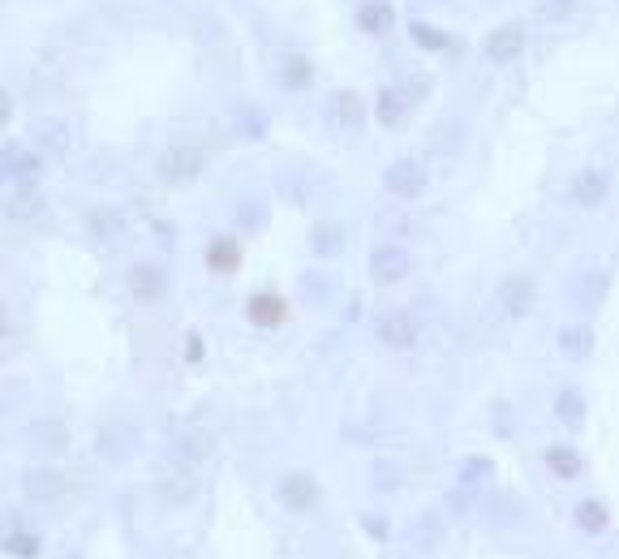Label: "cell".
I'll use <instances>...</instances> for the list:
<instances>
[{"label":"cell","instance_id":"23","mask_svg":"<svg viewBox=\"0 0 619 559\" xmlns=\"http://www.w3.org/2000/svg\"><path fill=\"white\" fill-rule=\"evenodd\" d=\"M559 353H564L568 362H585V357L594 353V327L589 323H568L564 332H559Z\"/></svg>","mask_w":619,"mask_h":559},{"label":"cell","instance_id":"36","mask_svg":"<svg viewBox=\"0 0 619 559\" xmlns=\"http://www.w3.org/2000/svg\"><path fill=\"white\" fill-rule=\"evenodd\" d=\"M430 86H435V82H430L426 74H409L405 82H400V95L409 99V108H417V104H422V99L430 95Z\"/></svg>","mask_w":619,"mask_h":559},{"label":"cell","instance_id":"37","mask_svg":"<svg viewBox=\"0 0 619 559\" xmlns=\"http://www.w3.org/2000/svg\"><path fill=\"white\" fill-rule=\"evenodd\" d=\"M602 293H607V276H589V280L577 284V301H581V306H598Z\"/></svg>","mask_w":619,"mask_h":559},{"label":"cell","instance_id":"19","mask_svg":"<svg viewBox=\"0 0 619 559\" xmlns=\"http://www.w3.org/2000/svg\"><path fill=\"white\" fill-rule=\"evenodd\" d=\"M409 39H413V48L417 52H426V56H443V52H456V39L448 31H439L435 22H426V18H413L409 26Z\"/></svg>","mask_w":619,"mask_h":559},{"label":"cell","instance_id":"32","mask_svg":"<svg viewBox=\"0 0 619 559\" xmlns=\"http://www.w3.org/2000/svg\"><path fill=\"white\" fill-rule=\"evenodd\" d=\"M237 134L258 142V138L267 134V112H263V108H254V104H246V108L237 112Z\"/></svg>","mask_w":619,"mask_h":559},{"label":"cell","instance_id":"17","mask_svg":"<svg viewBox=\"0 0 619 559\" xmlns=\"http://www.w3.org/2000/svg\"><path fill=\"white\" fill-rule=\"evenodd\" d=\"M344 250H349V228H344L340 220H323L310 228V254L323 258V263H331V258H340Z\"/></svg>","mask_w":619,"mask_h":559},{"label":"cell","instance_id":"22","mask_svg":"<svg viewBox=\"0 0 619 559\" xmlns=\"http://www.w3.org/2000/svg\"><path fill=\"white\" fill-rule=\"evenodd\" d=\"M39 168H43V155L35 147H22V142H13V147L0 151V172H9V177H18V181L39 177Z\"/></svg>","mask_w":619,"mask_h":559},{"label":"cell","instance_id":"16","mask_svg":"<svg viewBox=\"0 0 619 559\" xmlns=\"http://www.w3.org/2000/svg\"><path fill=\"white\" fill-rule=\"evenodd\" d=\"M26 443H31L35 452L43 456H56L69 448V426L61 418H35L31 426H26Z\"/></svg>","mask_w":619,"mask_h":559},{"label":"cell","instance_id":"41","mask_svg":"<svg viewBox=\"0 0 619 559\" xmlns=\"http://www.w3.org/2000/svg\"><path fill=\"white\" fill-rule=\"evenodd\" d=\"M13 108H18V104H13V95L5 91V86H0V129L13 121Z\"/></svg>","mask_w":619,"mask_h":559},{"label":"cell","instance_id":"25","mask_svg":"<svg viewBox=\"0 0 619 559\" xmlns=\"http://www.w3.org/2000/svg\"><path fill=\"white\" fill-rule=\"evenodd\" d=\"M585 413H589V405H585L581 387H559L555 392V418L568 430H577V426H585Z\"/></svg>","mask_w":619,"mask_h":559},{"label":"cell","instance_id":"5","mask_svg":"<svg viewBox=\"0 0 619 559\" xmlns=\"http://www.w3.org/2000/svg\"><path fill=\"white\" fill-rule=\"evenodd\" d=\"M499 310L508 314V319H529L538 306V284L534 276H525V271H512V276L499 280Z\"/></svg>","mask_w":619,"mask_h":559},{"label":"cell","instance_id":"42","mask_svg":"<svg viewBox=\"0 0 619 559\" xmlns=\"http://www.w3.org/2000/svg\"><path fill=\"white\" fill-rule=\"evenodd\" d=\"M366 534H374V538H387V521H383V516H379V521H374V516H366Z\"/></svg>","mask_w":619,"mask_h":559},{"label":"cell","instance_id":"11","mask_svg":"<svg viewBox=\"0 0 619 559\" xmlns=\"http://www.w3.org/2000/svg\"><path fill=\"white\" fill-rule=\"evenodd\" d=\"M125 289L134 301H142V306H155V301H164V293H168V271L160 263H134L125 276Z\"/></svg>","mask_w":619,"mask_h":559},{"label":"cell","instance_id":"14","mask_svg":"<svg viewBox=\"0 0 619 559\" xmlns=\"http://www.w3.org/2000/svg\"><path fill=\"white\" fill-rule=\"evenodd\" d=\"M353 22H357V31L370 35V39H387L396 31V5L392 0H362V5L353 9Z\"/></svg>","mask_w":619,"mask_h":559},{"label":"cell","instance_id":"40","mask_svg":"<svg viewBox=\"0 0 619 559\" xmlns=\"http://www.w3.org/2000/svg\"><path fill=\"white\" fill-rule=\"evenodd\" d=\"M443 504H448V512H452V516H465V512L473 508V504H469V491H465V486H456V491H452L448 499H443Z\"/></svg>","mask_w":619,"mask_h":559},{"label":"cell","instance_id":"30","mask_svg":"<svg viewBox=\"0 0 619 559\" xmlns=\"http://www.w3.org/2000/svg\"><path fill=\"white\" fill-rule=\"evenodd\" d=\"M241 263V241L237 237H215L207 246V267L211 271H233Z\"/></svg>","mask_w":619,"mask_h":559},{"label":"cell","instance_id":"9","mask_svg":"<svg viewBox=\"0 0 619 559\" xmlns=\"http://www.w3.org/2000/svg\"><path fill=\"white\" fill-rule=\"evenodd\" d=\"M366 99L357 95V91H349V86H344V91H331V99H327V121L340 129V134H362L366 129Z\"/></svg>","mask_w":619,"mask_h":559},{"label":"cell","instance_id":"18","mask_svg":"<svg viewBox=\"0 0 619 559\" xmlns=\"http://www.w3.org/2000/svg\"><path fill=\"white\" fill-rule=\"evenodd\" d=\"M409 99L400 95V86H379L374 91V121H379L383 129H405L409 121Z\"/></svg>","mask_w":619,"mask_h":559},{"label":"cell","instance_id":"26","mask_svg":"<svg viewBox=\"0 0 619 559\" xmlns=\"http://www.w3.org/2000/svg\"><path fill=\"white\" fill-rule=\"evenodd\" d=\"M246 319L254 327H280L284 323V301L276 293H254L246 301Z\"/></svg>","mask_w":619,"mask_h":559},{"label":"cell","instance_id":"28","mask_svg":"<svg viewBox=\"0 0 619 559\" xmlns=\"http://www.w3.org/2000/svg\"><path fill=\"white\" fill-rule=\"evenodd\" d=\"M39 211H43V198L35 194V185H31V181H22V185H18V194H13L9 203H5V215H9V220H35Z\"/></svg>","mask_w":619,"mask_h":559},{"label":"cell","instance_id":"24","mask_svg":"<svg viewBox=\"0 0 619 559\" xmlns=\"http://www.w3.org/2000/svg\"><path fill=\"white\" fill-rule=\"evenodd\" d=\"M546 469H551L555 478L572 482V478H581L585 473V461H581V452L572 448V443H551V448H546Z\"/></svg>","mask_w":619,"mask_h":559},{"label":"cell","instance_id":"29","mask_svg":"<svg viewBox=\"0 0 619 559\" xmlns=\"http://www.w3.org/2000/svg\"><path fill=\"white\" fill-rule=\"evenodd\" d=\"M211 456V435L207 430H185V435L177 439V461L181 465H198Z\"/></svg>","mask_w":619,"mask_h":559},{"label":"cell","instance_id":"33","mask_svg":"<svg viewBox=\"0 0 619 559\" xmlns=\"http://www.w3.org/2000/svg\"><path fill=\"white\" fill-rule=\"evenodd\" d=\"M491 473H495V465L486 461V456H469V461L460 465V486H465V491H478Z\"/></svg>","mask_w":619,"mask_h":559},{"label":"cell","instance_id":"20","mask_svg":"<svg viewBox=\"0 0 619 559\" xmlns=\"http://www.w3.org/2000/svg\"><path fill=\"white\" fill-rule=\"evenodd\" d=\"M86 233H91V241H104V246H117V241L125 237V220L117 207H91L86 211Z\"/></svg>","mask_w":619,"mask_h":559},{"label":"cell","instance_id":"2","mask_svg":"<svg viewBox=\"0 0 619 559\" xmlns=\"http://www.w3.org/2000/svg\"><path fill=\"white\" fill-rule=\"evenodd\" d=\"M207 172V147L194 138H181L160 155V181L164 185H190Z\"/></svg>","mask_w":619,"mask_h":559},{"label":"cell","instance_id":"31","mask_svg":"<svg viewBox=\"0 0 619 559\" xmlns=\"http://www.w3.org/2000/svg\"><path fill=\"white\" fill-rule=\"evenodd\" d=\"M581 13V0H538V22L546 26H564Z\"/></svg>","mask_w":619,"mask_h":559},{"label":"cell","instance_id":"35","mask_svg":"<svg viewBox=\"0 0 619 559\" xmlns=\"http://www.w3.org/2000/svg\"><path fill=\"white\" fill-rule=\"evenodd\" d=\"M0 547H5L9 555H18V559H31V555H39V538L26 534V529H13V534L0 538Z\"/></svg>","mask_w":619,"mask_h":559},{"label":"cell","instance_id":"12","mask_svg":"<svg viewBox=\"0 0 619 559\" xmlns=\"http://www.w3.org/2000/svg\"><path fill=\"white\" fill-rule=\"evenodd\" d=\"M374 336H379V344H387V349L405 353L417 344V319L409 310H383L379 323H374Z\"/></svg>","mask_w":619,"mask_h":559},{"label":"cell","instance_id":"38","mask_svg":"<svg viewBox=\"0 0 619 559\" xmlns=\"http://www.w3.org/2000/svg\"><path fill=\"white\" fill-rule=\"evenodd\" d=\"M237 224L246 228V233H258V228L267 224V207H263V203H246V207H237Z\"/></svg>","mask_w":619,"mask_h":559},{"label":"cell","instance_id":"10","mask_svg":"<svg viewBox=\"0 0 619 559\" xmlns=\"http://www.w3.org/2000/svg\"><path fill=\"white\" fill-rule=\"evenodd\" d=\"M31 147L43 160H61V155H69V147H74V129L61 117H39L31 125Z\"/></svg>","mask_w":619,"mask_h":559},{"label":"cell","instance_id":"8","mask_svg":"<svg viewBox=\"0 0 619 559\" xmlns=\"http://www.w3.org/2000/svg\"><path fill=\"white\" fill-rule=\"evenodd\" d=\"M276 495H280V504L289 508V512H314L319 508V478L306 469H293V473H284V478L276 482Z\"/></svg>","mask_w":619,"mask_h":559},{"label":"cell","instance_id":"6","mask_svg":"<svg viewBox=\"0 0 619 559\" xmlns=\"http://www.w3.org/2000/svg\"><path fill=\"white\" fill-rule=\"evenodd\" d=\"M568 198H572V207H581V211H598L611 198V172L598 164L581 168L577 177L568 181Z\"/></svg>","mask_w":619,"mask_h":559},{"label":"cell","instance_id":"4","mask_svg":"<svg viewBox=\"0 0 619 559\" xmlns=\"http://www.w3.org/2000/svg\"><path fill=\"white\" fill-rule=\"evenodd\" d=\"M138 443H142V430L134 422H125V418H112L99 426V435H95V452L104 456V461L112 465H125L129 456L138 452Z\"/></svg>","mask_w":619,"mask_h":559},{"label":"cell","instance_id":"43","mask_svg":"<svg viewBox=\"0 0 619 559\" xmlns=\"http://www.w3.org/2000/svg\"><path fill=\"white\" fill-rule=\"evenodd\" d=\"M9 332V310H5V301H0V336Z\"/></svg>","mask_w":619,"mask_h":559},{"label":"cell","instance_id":"21","mask_svg":"<svg viewBox=\"0 0 619 559\" xmlns=\"http://www.w3.org/2000/svg\"><path fill=\"white\" fill-rule=\"evenodd\" d=\"M443 542V516L439 512H422L417 521L409 525V551L417 555H435Z\"/></svg>","mask_w":619,"mask_h":559},{"label":"cell","instance_id":"27","mask_svg":"<svg viewBox=\"0 0 619 559\" xmlns=\"http://www.w3.org/2000/svg\"><path fill=\"white\" fill-rule=\"evenodd\" d=\"M572 521H577V529H585V534H602V529L611 525V512L602 499H581V504L572 508Z\"/></svg>","mask_w":619,"mask_h":559},{"label":"cell","instance_id":"13","mask_svg":"<svg viewBox=\"0 0 619 559\" xmlns=\"http://www.w3.org/2000/svg\"><path fill=\"white\" fill-rule=\"evenodd\" d=\"M65 486H69V478L56 465H35L22 473V491H26V499H35V504H56V499L65 495Z\"/></svg>","mask_w":619,"mask_h":559},{"label":"cell","instance_id":"15","mask_svg":"<svg viewBox=\"0 0 619 559\" xmlns=\"http://www.w3.org/2000/svg\"><path fill=\"white\" fill-rule=\"evenodd\" d=\"M276 82L284 95H306L314 86V61L306 52H284L276 61Z\"/></svg>","mask_w":619,"mask_h":559},{"label":"cell","instance_id":"3","mask_svg":"<svg viewBox=\"0 0 619 559\" xmlns=\"http://www.w3.org/2000/svg\"><path fill=\"white\" fill-rule=\"evenodd\" d=\"M430 185V172L426 164L417 160V155H400V160H392L383 168V190L400 198V203H413V198H422Z\"/></svg>","mask_w":619,"mask_h":559},{"label":"cell","instance_id":"39","mask_svg":"<svg viewBox=\"0 0 619 559\" xmlns=\"http://www.w3.org/2000/svg\"><path fill=\"white\" fill-rule=\"evenodd\" d=\"M374 486H379V491H400V465H392V461L374 465Z\"/></svg>","mask_w":619,"mask_h":559},{"label":"cell","instance_id":"7","mask_svg":"<svg viewBox=\"0 0 619 559\" xmlns=\"http://www.w3.org/2000/svg\"><path fill=\"white\" fill-rule=\"evenodd\" d=\"M366 267H370V280L387 289V284H400L413 271V254L405 246H396V241H383V246L370 250V263Z\"/></svg>","mask_w":619,"mask_h":559},{"label":"cell","instance_id":"1","mask_svg":"<svg viewBox=\"0 0 619 559\" xmlns=\"http://www.w3.org/2000/svg\"><path fill=\"white\" fill-rule=\"evenodd\" d=\"M525 48H529V22L525 18H508V22H499L482 35V61L491 69L516 65L525 56Z\"/></svg>","mask_w":619,"mask_h":559},{"label":"cell","instance_id":"34","mask_svg":"<svg viewBox=\"0 0 619 559\" xmlns=\"http://www.w3.org/2000/svg\"><path fill=\"white\" fill-rule=\"evenodd\" d=\"M194 491H198V486H194L190 473H172V478L160 482V495L168 499V504H185V499H190Z\"/></svg>","mask_w":619,"mask_h":559}]
</instances>
